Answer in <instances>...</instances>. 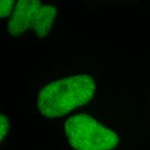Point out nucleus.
<instances>
[{"instance_id":"obj_4","label":"nucleus","mask_w":150,"mask_h":150,"mask_svg":"<svg viewBox=\"0 0 150 150\" xmlns=\"http://www.w3.org/2000/svg\"><path fill=\"white\" fill-rule=\"evenodd\" d=\"M56 9L49 4L41 5L35 16L31 28L39 37H43L49 32L56 15Z\"/></svg>"},{"instance_id":"obj_2","label":"nucleus","mask_w":150,"mask_h":150,"mask_svg":"<svg viewBox=\"0 0 150 150\" xmlns=\"http://www.w3.org/2000/svg\"><path fill=\"white\" fill-rule=\"evenodd\" d=\"M65 132L75 150H112L118 143L114 131L85 114L69 117L65 124Z\"/></svg>"},{"instance_id":"obj_6","label":"nucleus","mask_w":150,"mask_h":150,"mask_svg":"<svg viewBox=\"0 0 150 150\" xmlns=\"http://www.w3.org/2000/svg\"><path fill=\"white\" fill-rule=\"evenodd\" d=\"M1 130H0V136H1V142H3L4 136L8 131V127H9V122L6 117L4 115L1 116Z\"/></svg>"},{"instance_id":"obj_5","label":"nucleus","mask_w":150,"mask_h":150,"mask_svg":"<svg viewBox=\"0 0 150 150\" xmlns=\"http://www.w3.org/2000/svg\"><path fill=\"white\" fill-rule=\"evenodd\" d=\"M14 0H0V16L6 18L10 15Z\"/></svg>"},{"instance_id":"obj_3","label":"nucleus","mask_w":150,"mask_h":150,"mask_svg":"<svg viewBox=\"0 0 150 150\" xmlns=\"http://www.w3.org/2000/svg\"><path fill=\"white\" fill-rule=\"evenodd\" d=\"M41 5L40 0H18L7 25L8 33L12 36H18L31 28L33 19Z\"/></svg>"},{"instance_id":"obj_1","label":"nucleus","mask_w":150,"mask_h":150,"mask_svg":"<svg viewBox=\"0 0 150 150\" xmlns=\"http://www.w3.org/2000/svg\"><path fill=\"white\" fill-rule=\"evenodd\" d=\"M96 85L86 74L76 75L48 84L39 93L38 108L41 114L49 118L65 116L74 109L89 102Z\"/></svg>"}]
</instances>
